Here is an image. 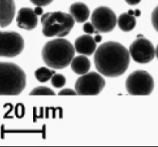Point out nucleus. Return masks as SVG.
<instances>
[{
    "mask_svg": "<svg viewBox=\"0 0 158 147\" xmlns=\"http://www.w3.org/2000/svg\"><path fill=\"white\" fill-rule=\"evenodd\" d=\"M130 52L117 42L103 43L96 50L94 63L100 74L106 77L123 75L130 64Z\"/></svg>",
    "mask_w": 158,
    "mask_h": 147,
    "instance_id": "obj_1",
    "label": "nucleus"
},
{
    "mask_svg": "<svg viewBox=\"0 0 158 147\" xmlns=\"http://www.w3.org/2000/svg\"><path fill=\"white\" fill-rule=\"evenodd\" d=\"M75 47L65 39L59 38L47 42L42 50V56L46 66L52 69H64L72 63Z\"/></svg>",
    "mask_w": 158,
    "mask_h": 147,
    "instance_id": "obj_2",
    "label": "nucleus"
},
{
    "mask_svg": "<svg viewBox=\"0 0 158 147\" xmlns=\"http://www.w3.org/2000/svg\"><path fill=\"white\" fill-rule=\"evenodd\" d=\"M26 76L19 66L9 62L0 65V95H19L26 87Z\"/></svg>",
    "mask_w": 158,
    "mask_h": 147,
    "instance_id": "obj_3",
    "label": "nucleus"
},
{
    "mask_svg": "<svg viewBox=\"0 0 158 147\" xmlns=\"http://www.w3.org/2000/svg\"><path fill=\"white\" fill-rule=\"evenodd\" d=\"M73 17L63 12H47L42 15L43 33L46 37L63 38L70 32L74 26Z\"/></svg>",
    "mask_w": 158,
    "mask_h": 147,
    "instance_id": "obj_4",
    "label": "nucleus"
},
{
    "mask_svg": "<svg viewBox=\"0 0 158 147\" xmlns=\"http://www.w3.org/2000/svg\"><path fill=\"white\" fill-rule=\"evenodd\" d=\"M154 79L151 74L146 71H134L126 80V89L131 95H150L154 90Z\"/></svg>",
    "mask_w": 158,
    "mask_h": 147,
    "instance_id": "obj_5",
    "label": "nucleus"
},
{
    "mask_svg": "<svg viewBox=\"0 0 158 147\" xmlns=\"http://www.w3.org/2000/svg\"><path fill=\"white\" fill-rule=\"evenodd\" d=\"M106 85L104 79L96 72L83 74L75 83L77 95L96 96L100 93Z\"/></svg>",
    "mask_w": 158,
    "mask_h": 147,
    "instance_id": "obj_6",
    "label": "nucleus"
},
{
    "mask_svg": "<svg viewBox=\"0 0 158 147\" xmlns=\"http://www.w3.org/2000/svg\"><path fill=\"white\" fill-rule=\"evenodd\" d=\"M24 40L21 35L13 31L1 32L2 57L12 58L19 55L24 49Z\"/></svg>",
    "mask_w": 158,
    "mask_h": 147,
    "instance_id": "obj_7",
    "label": "nucleus"
},
{
    "mask_svg": "<svg viewBox=\"0 0 158 147\" xmlns=\"http://www.w3.org/2000/svg\"><path fill=\"white\" fill-rule=\"evenodd\" d=\"M92 23L99 32H110L115 28L117 19L114 11L107 6H99L93 12Z\"/></svg>",
    "mask_w": 158,
    "mask_h": 147,
    "instance_id": "obj_8",
    "label": "nucleus"
},
{
    "mask_svg": "<svg viewBox=\"0 0 158 147\" xmlns=\"http://www.w3.org/2000/svg\"><path fill=\"white\" fill-rule=\"evenodd\" d=\"M133 59L138 63H148L156 55V49L150 40L144 37L138 38L133 42L129 49Z\"/></svg>",
    "mask_w": 158,
    "mask_h": 147,
    "instance_id": "obj_9",
    "label": "nucleus"
},
{
    "mask_svg": "<svg viewBox=\"0 0 158 147\" xmlns=\"http://www.w3.org/2000/svg\"><path fill=\"white\" fill-rule=\"evenodd\" d=\"M17 26L23 29L32 30L38 25V17L31 8H22L16 17Z\"/></svg>",
    "mask_w": 158,
    "mask_h": 147,
    "instance_id": "obj_10",
    "label": "nucleus"
},
{
    "mask_svg": "<svg viewBox=\"0 0 158 147\" xmlns=\"http://www.w3.org/2000/svg\"><path fill=\"white\" fill-rule=\"evenodd\" d=\"M76 51L84 55H91L96 51L97 43L89 35H83L76 39L74 44Z\"/></svg>",
    "mask_w": 158,
    "mask_h": 147,
    "instance_id": "obj_11",
    "label": "nucleus"
},
{
    "mask_svg": "<svg viewBox=\"0 0 158 147\" xmlns=\"http://www.w3.org/2000/svg\"><path fill=\"white\" fill-rule=\"evenodd\" d=\"M0 23L4 28L12 22L15 13L14 0H1L0 1Z\"/></svg>",
    "mask_w": 158,
    "mask_h": 147,
    "instance_id": "obj_12",
    "label": "nucleus"
},
{
    "mask_svg": "<svg viewBox=\"0 0 158 147\" xmlns=\"http://www.w3.org/2000/svg\"><path fill=\"white\" fill-rule=\"evenodd\" d=\"M69 13L77 22L82 23L88 19L90 12L86 4L83 2H75L69 7Z\"/></svg>",
    "mask_w": 158,
    "mask_h": 147,
    "instance_id": "obj_13",
    "label": "nucleus"
},
{
    "mask_svg": "<svg viewBox=\"0 0 158 147\" xmlns=\"http://www.w3.org/2000/svg\"><path fill=\"white\" fill-rule=\"evenodd\" d=\"M71 69L78 75L87 73L90 69V61L84 55H79L75 57L71 63Z\"/></svg>",
    "mask_w": 158,
    "mask_h": 147,
    "instance_id": "obj_14",
    "label": "nucleus"
},
{
    "mask_svg": "<svg viewBox=\"0 0 158 147\" xmlns=\"http://www.w3.org/2000/svg\"><path fill=\"white\" fill-rule=\"evenodd\" d=\"M117 24L119 28L123 32H130L133 30L137 25V20L135 17L129 13H122L117 19Z\"/></svg>",
    "mask_w": 158,
    "mask_h": 147,
    "instance_id": "obj_15",
    "label": "nucleus"
},
{
    "mask_svg": "<svg viewBox=\"0 0 158 147\" xmlns=\"http://www.w3.org/2000/svg\"><path fill=\"white\" fill-rule=\"evenodd\" d=\"M55 73L56 72L54 70H51L46 67H41L35 71V77L40 83H46L51 80Z\"/></svg>",
    "mask_w": 158,
    "mask_h": 147,
    "instance_id": "obj_16",
    "label": "nucleus"
},
{
    "mask_svg": "<svg viewBox=\"0 0 158 147\" xmlns=\"http://www.w3.org/2000/svg\"><path fill=\"white\" fill-rule=\"evenodd\" d=\"M51 83L56 88H61L66 84V78L60 73H55L51 78Z\"/></svg>",
    "mask_w": 158,
    "mask_h": 147,
    "instance_id": "obj_17",
    "label": "nucleus"
},
{
    "mask_svg": "<svg viewBox=\"0 0 158 147\" xmlns=\"http://www.w3.org/2000/svg\"><path fill=\"white\" fill-rule=\"evenodd\" d=\"M29 95L32 96H40V95H55V92L46 86H39L35 88L30 92Z\"/></svg>",
    "mask_w": 158,
    "mask_h": 147,
    "instance_id": "obj_18",
    "label": "nucleus"
},
{
    "mask_svg": "<svg viewBox=\"0 0 158 147\" xmlns=\"http://www.w3.org/2000/svg\"><path fill=\"white\" fill-rule=\"evenodd\" d=\"M151 22L154 29L158 32V6L153 11L151 15Z\"/></svg>",
    "mask_w": 158,
    "mask_h": 147,
    "instance_id": "obj_19",
    "label": "nucleus"
},
{
    "mask_svg": "<svg viewBox=\"0 0 158 147\" xmlns=\"http://www.w3.org/2000/svg\"><path fill=\"white\" fill-rule=\"evenodd\" d=\"M83 31L86 32V34H93L96 32V29L93 23L90 22H86L83 25Z\"/></svg>",
    "mask_w": 158,
    "mask_h": 147,
    "instance_id": "obj_20",
    "label": "nucleus"
},
{
    "mask_svg": "<svg viewBox=\"0 0 158 147\" xmlns=\"http://www.w3.org/2000/svg\"><path fill=\"white\" fill-rule=\"evenodd\" d=\"M53 0H30L31 2L36 6H46L50 4Z\"/></svg>",
    "mask_w": 158,
    "mask_h": 147,
    "instance_id": "obj_21",
    "label": "nucleus"
},
{
    "mask_svg": "<svg viewBox=\"0 0 158 147\" xmlns=\"http://www.w3.org/2000/svg\"><path fill=\"white\" fill-rule=\"evenodd\" d=\"M59 95L60 96H76L77 95V92H76V90H73V89H62L61 91H60Z\"/></svg>",
    "mask_w": 158,
    "mask_h": 147,
    "instance_id": "obj_22",
    "label": "nucleus"
},
{
    "mask_svg": "<svg viewBox=\"0 0 158 147\" xmlns=\"http://www.w3.org/2000/svg\"><path fill=\"white\" fill-rule=\"evenodd\" d=\"M127 4L131 5V6H135V5L139 4L141 2V0H125Z\"/></svg>",
    "mask_w": 158,
    "mask_h": 147,
    "instance_id": "obj_23",
    "label": "nucleus"
},
{
    "mask_svg": "<svg viewBox=\"0 0 158 147\" xmlns=\"http://www.w3.org/2000/svg\"><path fill=\"white\" fill-rule=\"evenodd\" d=\"M34 11H35V14H36L37 15H42L43 12V9H42L41 6H37V7H35V9H34Z\"/></svg>",
    "mask_w": 158,
    "mask_h": 147,
    "instance_id": "obj_24",
    "label": "nucleus"
},
{
    "mask_svg": "<svg viewBox=\"0 0 158 147\" xmlns=\"http://www.w3.org/2000/svg\"><path fill=\"white\" fill-rule=\"evenodd\" d=\"M94 39H95L96 43H100V42H101V40H102L101 35H96V36L94 37Z\"/></svg>",
    "mask_w": 158,
    "mask_h": 147,
    "instance_id": "obj_25",
    "label": "nucleus"
},
{
    "mask_svg": "<svg viewBox=\"0 0 158 147\" xmlns=\"http://www.w3.org/2000/svg\"><path fill=\"white\" fill-rule=\"evenodd\" d=\"M140 15H141V12H140L139 9H136V10L134 11V15H135V16H140Z\"/></svg>",
    "mask_w": 158,
    "mask_h": 147,
    "instance_id": "obj_26",
    "label": "nucleus"
},
{
    "mask_svg": "<svg viewBox=\"0 0 158 147\" xmlns=\"http://www.w3.org/2000/svg\"><path fill=\"white\" fill-rule=\"evenodd\" d=\"M128 13H129L130 15H134V11H133V10H129V11H128Z\"/></svg>",
    "mask_w": 158,
    "mask_h": 147,
    "instance_id": "obj_27",
    "label": "nucleus"
},
{
    "mask_svg": "<svg viewBox=\"0 0 158 147\" xmlns=\"http://www.w3.org/2000/svg\"><path fill=\"white\" fill-rule=\"evenodd\" d=\"M156 56H157V58L158 59V45L157 46V49H156Z\"/></svg>",
    "mask_w": 158,
    "mask_h": 147,
    "instance_id": "obj_28",
    "label": "nucleus"
},
{
    "mask_svg": "<svg viewBox=\"0 0 158 147\" xmlns=\"http://www.w3.org/2000/svg\"><path fill=\"white\" fill-rule=\"evenodd\" d=\"M141 37H143V35H137V38H141Z\"/></svg>",
    "mask_w": 158,
    "mask_h": 147,
    "instance_id": "obj_29",
    "label": "nucleus"
}]
</instances>
